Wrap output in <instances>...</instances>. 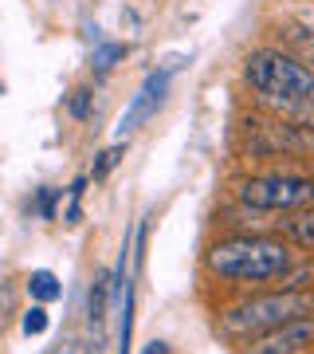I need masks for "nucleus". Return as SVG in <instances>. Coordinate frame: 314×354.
<instances>
[{"mask_svg":"<svg viewBox=\"0 0 314 354\" xmlns=\"http://www.w3.org/2000/svg\"><path fill=\"white\" fill-rule=\"evenodd\" d=\"M122 153H126V146H122V142H114V146H106V150L99 153V162L90 165V181H102V177L110 174L114 165L122 162Z\"/></svg>","mask_w":314,"mask_h":354,"instance_id":"nucleus-12","label":"nucleus"},{"mask_svg":"<svg viewBox=\"0 0 314 354\" xmlns=\"http://www.w3.org/2000/svg\"><path fill=\"white\" fill-rule=\"evenodd\" d=\"M314 346V315L291 319L283 327H271L264 335L248 339V354H302Z\"/></svg>","mask_w":314,"mask_h":354,"instance_id":"nucleus-6","label":"nucleus"},{"mask_svg":"<svg viewBox=\"0 0 314 354\" xmlns=\"http://www.w3.org/2000/svg\"><path fill=\"white\" fill-rule=\"evenodd\" d=\"M141 354H169V342L153 339V342H146V351H141Z\"/></svg>","mask_w":314,"mask_h":354,"instance_id":"nucleus-17","label":"nucleus"},{"mask_svg":"<svg viewBox=\"0 0 314 354\" xmlns=\"http://www.w3.org/2000/svg\"><path fill=\"white\" fill-rule=\"evenodd\" d=\"M244 83L279 111H299L314 95V67L299 64L283 48H255L244 59Z\"/></svg>","mask_w":314,"mask_h":354,"instance_id":"nucleus-2","label":"nucleus"},{"mask_svg":"<svg viewBox=\"0 0 314 354\" xmlns=\"http://www.w3.org/2000/svg\"><path fill=\"white\" fill-rule=\"evenodd\" d=\"M204 264L228 283H271L295 268V252L279 236H224L204 252Z\"/></svg>","mask_w":314,"mask_h":354,"instance_id":"nucleus-1","label":"nucleus"},{"mask_svg":"<svg viewBox=\"0 0 314 354\" xmlns=\"http://www.w3.org/2000/svg\"><path fill=\"white\" fill-rule=\"evenodd\" d=\"M126 44H102L99 51H95V59H90V67H95V71H99V75H106V71H110L114 64H118V59H126Z\"/></svg>","mask_w":314,"mask_h":354,"instance_id":"nucleus-11","label":"nucleus"},{"mask_svg":"<svg viewBox=\"0 0 314 354\" xmlns=\"http://www.w3.org/2000/svg\"><path fill=\"white\" fill-rule=\"evenodd\" d=\"M83 193H87V177H79L75 185H71V193H67V209H63V225H79V216H83V209H79V201H83Z\"/></svg>","mask_w":314,"mask_h":354,"instance_id":"nucleus-13","label":"nucleus"},{"mask_svg":"<svg viewBox=\"0 0 314 354\" xmlns=\"http://www.w3.org/2000/svg\"><path fill=\"white\" fill-rule=\"evenodd\" d=\"M48 327H51V315H48V307L43 304H32L24 311V319H20V330H24L28 339H39Z\"/></svg>","mask_w":314,"mask_h":354,"instance_id":"nucleus-10","label":"nucleus"},{"mask_svg":"<svg viewBox=\"0 0 314 354\" xmlns=\"http://www.w3.org/2000/svg\"><path fill=\"white\" fill-rule=\"evenodd\" d=\"M239 201L255 209V213H295V209L314 205V177L295 174V169L248 177L239 185Z\"/></svg>","mask_w":314,"mask_h":354,"instance_id":"nucleus-4","label":"nucleus"},{"mask_svg":"<svg viewBox=\"0 0 314 354\" xmlns=\"http://www.w3.org/2000/svg\"><path fill=\"white\" fill-rule=\"evenodd\" d=\"M110 299H114L110 272H95V279H90V288H87V319L95 330H102V323L110 315Z\"/></svg>","mask_w":314,"mask_h":354,"instance_id":"nucleus-7","label":"nucleus"},{"mask_svg":"<svg viewBox=\"0 0 314 354\" xmlns=\"http://www.w3.org/2000/svg\"><path fill=\"white\" fill-rule=\"evenodd\" d=\"M55 197H59L55 189H39V197H36V213L43 216V221H51V216H55V209H51V205H55Z\"/></svg>","mask_w":314,"mask_h":354,"instance_id":"nucleus-15","label":"nucleus"},{"mask_svg":"<svg viewBox=\"0 0 314 354\" xmlns=\"http://www.w3.org/2000/svg\"><path fill=\"white\" fill-rule=\"evenodd\" d=\"M28 295H32V304H55L63 295V283H59V276L55 272H48V268H36L32 276H28Z\"/></svg>","mask_w":314,"mask_h":354,"instance_id":"nucleus-9","label":"nucleus"},{"mask_svg":"<svg viewBox=\"0 0 314 354\" xmlns=\"http://www.w3.org/2000/svg\"><path fill=\"white\" fill-rule=\"evenodd\" d=\"M173 71H177V64H169V67H161V71H153L146 83L138 87V95L130 99V106L122 111V118H118V142L122 138H130L134 130L141 127V122H150L153 114H157V106L165 102V91H169V79H173Z\"/></svg>","mask_w":314,"mask_h":354,"instance_id":"nucleus-5","label":"nucleus"},{"mask_svg":"<svg viewBox=\"0 0 314 354\" xmlns=\"http://www.w3.org/2000/svg\"><path fill=\"white\" fill-rule=\"evenodd\" d=\"M279 228H283V241H287V244H299V248H314V205L287 213V221H283Z\"/></svg>","mask_w":314,"mask_h":354,"instance_id":"nucleus-8","label":"nucleus"},{"mask_svg":"<svg viewBox=\"0 0 314 354\" xmlns=\"http://www.w3.org/2000/svg\"><path fill=\"white\" fill-rule=\"evenodd\" d=\"M302 315H314V295L299 288H283V291H267V295H251L244 304L228 307L220 315V330L228 339H255V335L283 327V323Z\"/></svg>","mask_w":314,"mask_h":354,"instance_id":"nucleus-3","label":"nucleus"},{"mask_svg":"<svg viewBox=\"0 0 314 354\" xmlns=\"http://www.w3.org/2000/svg\"><path fill=\"white\" fill-rule=\"evenodd\" d=\"M295 114H299V118H302V122H306V127H314V95H311V99H306V102H302V106H299V111H295Z\"/></svg>","mask_w":314,"mask_h":354,"instance_id":"nucleus-16","label":"nucleus"},{"mask_svg":"<svg viewBox=\"0 0 314 354\" xmlns=\"http://www.w3.org/2000/svg\"><path fill=\"white\" fill-rule=\"evenodd\" d=\"M90 102H95L90 87H75L71 95H67V111H71V118H87V114H90Z\"/></svg>","mask_w":314,"mask_h":354,"instance_id":"nucleus-14","label":"nucleus"}]
</instances>
